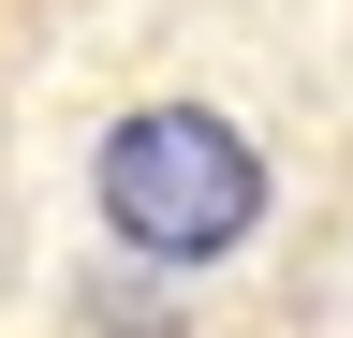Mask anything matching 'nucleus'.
Masks as SVG:
<instances>
[{
	"mask_svg": "<svg viewBox=\"0 0 353 338\" xmlns=\"http://www.w3.org/2000/svg\"><path fill=\"white\" fill-rule=\"evenodd\" d=\"M265 206H280V162L236 103H192V89H148L103 118V147H88V221H103L132 265L192 279L221 250L265 235Z\"/></svg>",
	"mask_w": 353,
	"mask_h": 338,
	"instance_id": "nucleus-1",
	"label": "nucleus"
}]
</instances>
